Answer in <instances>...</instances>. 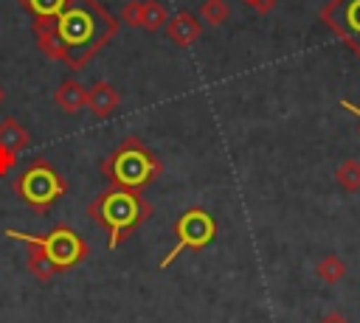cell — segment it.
Wrapping results in <instances>:
<instances>
[{
    "instance_id": "obj_1",
    "label": "cell",
    "mask_w": 360,
    "mask_h": 323,
    "mask_svg": "<svg viewBox=\"0 0 360 323\" xmlns=\"http://www.w3.org/2000/svg\"><path fill=\"white\" fill-rule=\"evenodd\" d=\"M56 34L68 48L65 65L82 70L118 34V17H112L101 0H68L56 14Z\"/></svg>"
},
{
    "instance_id": "obj_2",
    "label": "cell",
    "mask_w": 360,
    "mask_h": 323,
    "mask_svg": "<svg viewBox=\"0 0 360 323\" xmlns=\"http://www.w3.org/2000/svg\"><path fill=\"white\" fill-rule=\"evenodd\" d=\"M87 216L107 233V250H115L152 216V205L141 191L110 185L87 205Z\"/></svg>"
},
{
    "instance_id": "obj_3",
    "label": "cell",
    "mask_w": 360,
    "mask_h": 323,
    "mask_svg": "<svg viewBox=\"0 0 360 323\" xmlns=\"http://www.w3.org/2000/svg\"><path fill=\"white\" fill-rule=\"evenodd\" d=\"M163 171L160 157L141 140V138H124L112 154L101 163V174L110 180V185L141 191L152 180H158Z\"/></svg>"
},
{
    "instance_id": "obj_4",
    "label": "cell",
    "mask_w": 360,
    "mask_h": 323,
    "mask_svg": "<svg viewBox=\"0 0 360 323\" xmlns=\"http://www.w3.org/2000/svg\"><path fill=\"white\" fill-rule=\"evenodd\" d=\"M68 191L65 177L48 163V160H34L22 174L14 180V194L31 205L37 213H45L62 194Z\"/></svg>"
},
{
    "instance_id": "obj_5",
    "label": "cell",
    "mask_w": 360,
    "mask_h": 323,
    "mask_svg": "<svg viewBox=\"0 0 360 323\" xmlns=\"http://www.w3.org/2000/svg\"><path fill=\"white\" fill-rule=\"evenodd\" d=\"M6 236L8 239H17V242H25V244H37L59 270H70L79 261H84V256H87V242L73 228H65V225H56V228H51L42 236H34V233H22V230L8 228Z\"/></svg>"
},
{
    "instance_id": "obj_6",
    "label": "cell",
    "mask_w": 360,
    "mask_h": 323,
    "mask_svg": "<svg viewBox=\"0 0 360 323\" xmlns=\"http://www.w3.org/2000/svg\"><path fill=\"white\" fill-rule=\"evenodd\" d=\"M174 236H177V242L160 258V264H158L160 270H166L183 250H202V247H208L214 242V236H217V222H214V216L205 208H188L174 222Z\"/></svg>"
},
{
    "instance_id": "obj_7",
    "label": "cell",
    "mask_w": 360,
    "mask_h": 323,
    "mask_svg": "<svg viewBox=\"0 0 360 323\" xmlns=\"http://www.w3.org/2000/svg\"><path fill=\"white\" fill-rule=\"evenodd\" d=\"M321 20L360 59V0H329L321 8Z\"/></svg>"
},
{
    "instance_id": "obj_8",
    "label": "cell",
    "mask_w": 360,
    "mask_h": 323,
    "mask_svg": "<svg viewBox=\"0 0 360 323\" xmlns=\"http://www.w3.org/2000/svg\"><path fill=\"white\" fill-rule=\"evenodd\" d=\"M163 31H166V37H169L174 45L188 48V45H194L197 37L202 34V22H200L191 11H177V14L169 17V22H166Z\"/></svg>"
},
{
    "instance_id": "obj_9",
    "label": "cell",
    "mask_w": 360,
    "mask_h": 323,
    "mask_svg": "<svg viewBox=\"0 0 360 323\" xmlns=\"http://www.w3.org/2000/svg\"><path fill=\"white\" fill-rule=\"evenodd\" d=\"M34 34L39 42V51L45 59L51 62H68V48L62 45L59 34H56V17L48 20H34Z\"/></svg>"
},
{
    "instance_id": "obj_10",
    "label": "cell",
    "mask_w": 360,
    "mask_h": 323,
    "mask_svg": "<svg viewBox=\"0 0 360 323\" xmlns=\"http://www.w3.org/2000/svg\"><path fill=\"white\" fill-rule=\"evenodd\" d=\"M87 107L96 118H110L121 107V93L110 81H96L87 90Z\"/></svg>"
},
{
    "instance_id": "obj_11",
    "label": "cell",
    "mask_w": 360,
    "mask_h": 323,
    "mask_svg": "<svg viewBox=\"0 0 360 323\" xmlns=\"http://www.w3.org/2000/svg\"><path fill=\"white\" fill-rule=\"evenodd\" d=\"M53 101H56V107H59L62 112L76 115V112H82V110L87 107V87H82L76 79H65V81L56 87Z\"/></svg>"
},
{
    "instance_id": "obj_12",
    "label": "cell",
    "mask_w": 360,
    "mask_h": 323,
    "mask_svg": "<svg viewBox=\"0 0 360 323\" xmlns=\"http://www.w3.org/2000/svg\"><path fill=\"white\" fill-rule=\"evenodd\" d=\"M28 140H31V135H28V129H25L17 118H3V121H0V146H3V149L20 154V152L28 146Z\"/></svg>"
},
{
    "instance_id": "obj_13",
    "label": "cell",
    "mask_w": 360,
    "mask_h": 323,
    "mask_svg": "<svg viewBox=\"0 0 360 323\" xmlns=\"http://www.w3.org/2000/svg\"><path fill=\"white\" fill-rule=\"evenodd\" d=\"M25 267L28 272L37 278V281H51L53 275H59L62 270L37 247V244H28V253H25Z\"/></svg>"
},
{
    "instance_id": "obj_14",
    "label": "cell",
    "mask_w": 360,
    "mask_h": 323,
    "mask_svg": "<svg viewBox=\"0 0 360 323\" xmlns=\"http://www.w3.org/2000/svg\"><path fill=\"white\" fill-rule=\"evenodd\" d=\"M315 275H318L321 284L335 286V284H340L343 275H346V261H343L338 253H326V256L315 264Z\"/></svg>"
},
{
    "instance_id": "obj_15",
    "label": "cell",
    "mask_w": 360,
    "mask_h": 323,
    "mask_svg": "<svg viewBox=\"0 0 360 323\" xmlns=\"http://www.w3.org/2000/svg\"><path fill=\"white\" fill-rule=\"evenodd\" d=\"M335 183H338L343 191H349V194L360 191V160H354V157L340 160L338 169H335Z\"/></svg>"
},
{
    "instance_id": "obj_16",
    "label": "cell",
    "mask_w": 360,
    "mask_h": 323,
    "mask_svg": "<svg viewBox=\"0 0 360 323\" xmlns=\"http://www.w3.org/2000/svg\"><path fill=\"white\" fill-rule=\"evenodd\" d=\"M169 22V11L163 3L158 0H146L143 3V17H141V28L143 31H158V28H166Z\"/></svg>"
},
{
    "instance_id": "obj_17",
    "label": "cell",
    "mask_w": 360,
    "mask_h": 323,
    "mask_svg": "<svg viewBox=\"0 0 360 323\" xmlns=\"http://www.w3.org/2000/svg\"><path fill=\"white\" fill-rule=\"evenodd\" d=\"M31 14L34 20H48V17H56L68 0H20Z\"/></svg>"
},
{
    "instance_id": "obj_18",
    "label": "cell",
    "mask_w": 360,
    "mask_h": 323,
    "mask_svg": "<svg viewBox=\"0 0 360 323\" xmlns=\"http://www.w3.org/2000/svg\"><path fill=\"white\" fill-rule=\"evenodd\" d=\"M200 14H202V20H205L208 25H222V22L231 17V8H228L225 0H205V3L200 6Z\"/></svg>"
},
{
    "instance_id": "obj_19",
    "label": "cell",
    "mask_w": 360,
    "mask_h": 323,
    "mask_svg": "<svg viewBox=\"0 0 360 323\" xmlns=\"http://www.w3.org/2000/svg\"><path fill=\"white\" fill-rule=\"evenodd\" d=\"M141 17H143V3L141 0H129L121 11V22H127L129 28H141Z\"/></svg>"
},
{
    "instance_id": "obj_20",
    "label": "cell",
    "mask_w": 360,
    "mask_h": 323,
    "mask_svg": "<svg viewBox=\"0 0 360 323\" xmlns=\"http://www.w3.org/2000/svg\"><path fill=\"white\" fill-rule=\"evenodd\" d=\"M14 166H17V152H8L0 146V177H6Z\"/></svg>"
},
{
    "instance_id": "obj_21",
    "label": "cell",
    "mask_w": 360,
    "mask_h": 323,
    "mask_svg": "<svg viewBox=\"0 0 360 323\" xmlns=\"http://www.w3.org/2000/svg\"><path fill=\"white\" fill-rule=\"evenodd\" d=\"M256 14H270L273 11V6H276V0H245Z\"/></svg>"
},
{
    "instance_id": "obj_22",
    "label": "cell",
    "mask_w": 360,
    "mask_h": 323,
    "mask_svg": "<svg viewBox=\"0 0 360 323\" xmlns=\"http://www.w3.org/2000/svg\"><path fill=\"white\" fill-rule=\"evenodd\" d=\"M318 323H349V320H346L340 312H326V315H323Z\"/></svg>"
},
{
    "instance_id": "obj_23",
    "label": "cell",
    "mask_w": 360,
    "mask_h": 323,
    "mask_svg": "<svg viewBox=\"0 0 360 323\" xmlns=\"http://www.w3.org/2000/svg\"><path fill=\"white\" fill-rule=\"evenodd\" d=\"M340 107H343V110H349L352 115H357V118H360V107H357V104H352V101H346V98H343V101H340Z\"/></svg>"
},
{
    "instance_id": "obj_24",
    "label": "cell",
    "mask_w": 360,
    "mask_h": 323,
    "mask_svg": "<svg viewBox=\"0 0 360 323\" xmlns=\"http://www.w3.org/2000/svg\"><path fill=\"white\" fill-rule=\"evenodd\" d=\"M3 101H6V87L0 84V107H3Z\"/></svg>"
}]
</instances>
